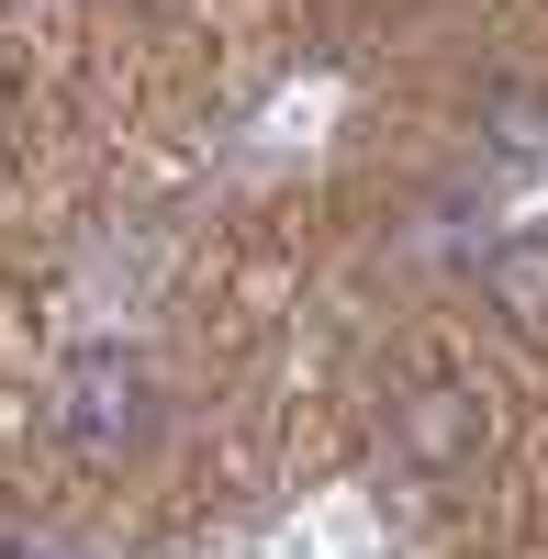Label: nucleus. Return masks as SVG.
<instances>
[{
	"instance_id": "20e7f679",
	"label": "nucleus",
	"mask_w": 548,
	"mask_h": 559,
	"mask_svg": "<svg viewBox=\"0 0 548 559\" xmlns=\"http://www.w3.org/2000/svg\"><path fill=\"white\" fill-rule=\"evenodd\" d=\"M492 146L504 157H548V90H492Z\"/></svg>"
},
{
	"instance_id": "f257e3e1",
	"label": "nucleus",
	"mask_w": 548,
	"mask_h": 559,
	"mask_svg": "<svg viewBox=\"0 0 548 559\" xmlns=\"http://www.w3.org/2000/svg\"><path fill=\"white\" fill-rule=\"evenodd\" d=\"M45 414H57V448L68 459H134L146 448V426H157V381H146V358L134 347H79L68 369H57V392H45Z\"/></svg>"
},
{
	"instance_id": "7ed1b4c3",
	"label": "nucleus",
	"mask_w": 548,
	"mask_h": 559,
	"mask_svg": "<svg viewBox=\"0 0 548 559\" xmlns=\"http://www.w3.org/2000/svg\"><path fill=\"white\" fill-rule=\"evenodd\" d=\"M470 292L492 324H515V336L548 347V224H515V236H492L481 269H470Z\"/></svg>"
},
{
	"instance_id": "f03ea898",
	"label": "nucleus",
	"mask_w": 548,
	"mask_h": 559,
	"mask_svg": "<svg viewBox=\"0 0 548 559\" xmlns=\"http://www.w3.org/2000/svg\"><path fill=\"white\" fill-rule=\"evenodd\" d=\"M381 426H392V459L415 481H470L481 448H492V403L460 381V369H403L392 403H381Z\"/></svg>"
}]
</instances>
